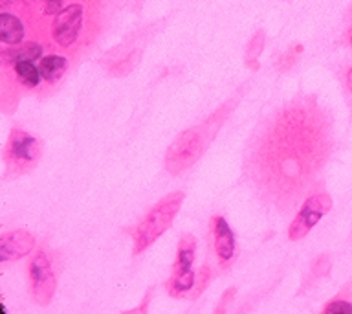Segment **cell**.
Returning a JSON list of instances; mask_svg holds the SVG:
<instances>
[{"mask_svg": "<svg viewBox=\"0 0 352 314\" xmlns=\"http://www.w3.org/2000/svg\"><path fill=\"white\" fill-rule=\"evenodd\" d=\"M148 297H151V291L147 292V296H145V300H143L142 305H140L138 308H132L131 313H145V311H147V307H148Z\"/></svg>", "mask_w": 352, "mask_h": 314, "instance_id": "23", "label": "cell"}, {"mask_svg": "<svg viewBox=\"0 0 352 314\" xmlns=\"http://www.w3.org/2000/svg\"><path fill=\"white\" fill-rule=\"evenodd\" d=\"M28 281H30L33 300L38 305H48L57 289V280L44 250H38L28 263Z\"/></svg>", "mask_w": 352, "mask_h": 314, "instance_id": "7", "label": "cell"}, {"mask_svg": "<svg viewBox=\"0 0 352 314\" xmlns=\"http://www.w3.org/2000/svg\"><path fill=\"white\" fill-rule=\"evenodd\" d=\"M332 151V120L316 98L292 99L252 142L248 175L264 202L288 213L312 186Z\"/></svg>", "mask_w": 352, "mask_h": 314, "instance_id": "1", "label": "cell"}, {"mask_svg": "<svg viewBox=\"0 0 352 314\" xmlns=\"http://www.w3.org/2000/svg\"><path fill=\"white\" fill-rule=\"evenodd\" d=\"M323 313H334V314H352V302L343 300L341 296H336L330 300L323 307Z\"/></svg>", "mask_w": 352, "mask_h": 314, "instance_id": "18", "label": "cell"}, {"mask_svg": "<svg viewBox=\"0 0 352 314\" xmlns=\"http://www.w3.org/2000/svg\"><path fill=\"white\" fill-rule=\"evenodd\" d=\"M264 43H266V39H264V32H257L252 37V41L248 43V50H246V65H248V68H253V70H257V68H258L257 57L261 55V52L264 50Z\"/></svg>", "mask_w": 352, "mask_h": 314, "instance_id": "15", "label": "cell"}, {"mask_svg": "<svg viewBox=\"0 0 352 314\" xmlns=\"http://www.w3.org/2000/svg\"><path fill=\"white\" fill-rule=\"evenodd\" d=\"M66 65L68 61L63 57V55H44L41 59V65H38V70H41V76H43V81L46 83H55L59 81L63 74L66 70Z\"/></svg>", "mask_w": 352, "mask_h": 314, "instance_id": "12", "label": "cell"}, {"mask_svg": "<svg viewBox=\"0 0 352 314\" xmlns=\"http://www.w3.org/2000/svg\"><path fill=\"white\" fill-rule=\"evenodd\" d=\"M13 70H15L19 81L26 88L38 87V83L43 81L41 70H38V66L33 65V61H19L13 65Z\"/></svg>", "mask_w": 352, "mask_h": 314, "instance_id": "14", "label": "cell"}, {"mask_svg": "<svg viewBox=\"0 0 352 314\" xmlns=\"http://www.w3.org/2000/svg\"><path fill=\"white\" fill-rule=\"evenodd\" d=\"M351 46H352V37H351Z\"/></svg>", "mask_w": 352, "mask_h": 314, "instance_id": "25", "label": "cell"}, {"mask_svg": "<svg viewBox=\"0 0 352 314\" xmlns=\"http://www.w3.org/2000/svg\"><path fill=\"white\" fill-rule=\"evenodd\" d=\"M235 294H236V289H228V291H226L224 294H222V300H220L219 307L214 308V313H217V314L226 313V308H228V305H230L231 297L235 296Z\"/></svg>", "mask_w": 352, "mask_h": 314, "instance_id": "21", "label": "cell"}, {"mask_svg": "<svg viewBox=\"0 0 352 314\" xmlns=\"http://www.w3.org/2000/svg\"><path fill=\"white\" fill-rule=\"evenodd\" d=\"M182 202H184V193L175 191L169 193L167 197H164L148 209L147 215L134 230V255L145 252L169 230L173 220L180 211Z\"/></svg>", "mask_w": 352, "mask_h": 314, "instance_id": "3", "label": "cell"}, {"mask_svg": "<svg viewBox=\"0 0 352 314\" xmlns=\"http://www.w3.org/2000/svg\"><path fill=\"white\" fill-rule=\"evenodd\" d=\"M35 247V237L26 230L8 231L0 237V261H15L32 252Z\"/></svg>", "mask_w": 352, "mask_h": 314, "instance_id": "10", "label": "cell"}, {"mask_svg": "<svg viewBox=\"0 0 352 314\" xmlns=\"http://www.w3.org/2000/svg\"><path fill=\"white\" fill-rule=\"evenodd\" d=\"M38 158H41V145L37 140L22 129H13L4 149L6 165L13 173L21 175L35 167Z\"/></svg>", "mask_w": 352, "mask_h": 314, "instance_id": "4", "label": "cell"}, {"mask_svg": "<svg viewBox=\"0 0 352 314\" xmlns=\"http://www.w3.org/2000/svg\"><path fill=\"white\" fill-rule=\"evenodd\" d=\"M24 39V26L19 17L11 13L0 15V41L4 44H19Z\"/></svg>", "mask_w": 352, "mask_h": 314, "instance_id": "11", "label": "cell"}, {"mask_svg": "<svg viewBox=\"0 0 352 314\" xmlns=\"http://www.w3.org/2000/svg\"><path fill=\"white\" fill-rule=\"evenodd\" d=\"M82 10L81 4H70L65 10H60L54 22V39L59 46H72L79 37L82 28Z\"/></svg>", "mask_w": 352, "mask_h": 314, "instance_id": "8", "label": "cell"}, {"mask_svg": "<svg viewBox=\"0 0 352 314\" xmlns=\"http://www.w3.org/2000/svg\"><path fill=\"white\" fill-rule=\"evenodd\" d=\"M60 4H63V0H44V13L46 15H57L60 11Z\"/></svg>", "mask_w": 352, "mask_h": 314, "instance_id": "22", "label": "cell"}, {"mask_svg": "<svg viewBox=\"0 0 352 314\" xmlns=\"http://www.w3.org/2000/svg\"><path fill=\"white\" fill-rule=\"evenodd\" d=\"M330 208H332V198L329 197V193L319 191L310 195L302 202L301 209L297 211L296 219L292 220L290 228H288L290 241H301L302 237H307L308 231L329 213Z\"/></svg>", "mask_w": 352, "mask_h": 314, "instance_id": "6", "label": "cell"}, {"mask_svg": "<svg viewBox=\"0 0 352 314\" xmlns=\"http://www.w3.org/2000/svg\"><path fill=\"white\" fill-rule=\"evenodd\" d=\"M301 52H302L301 44H296V46H292V48L288 50V52H286V54L279 59V63H277V70L286 72L288 68H292V65L296 63L297 57L301 55Z\"/></svg>", "mask_w": 352, "mask_h": 314, "instance_id": "19", "label": "cell"}, {"mask_svg": "<svg viewBox=\"0 0 352 314\" xmlns=\"http://www.w3.org/2000/svg\"><path fill=\"white\" fill-rule=\"evenodd\" d=\"M209 280H211V269H209L208 264H202L200 270H198L197 281H195V289H192V294H191L192 300H197V297L200 296L206 289H208Z\"/></svg>", "mask_w": 352, "mask_h": 314, "instance_id": "16", "label": "cell"}, {"mask_svg": "<svg viewBox=\"0 0 352 314\" xmlns=\"http://www.w3.org/2000/svg\"><path fill=\"white\" fill-rule=\"evenodd\" d=\"M43 55V48L35 43L22 44L19 48L4 50L2 52V61L6 65H15L19 61H35Z\"/></svg>", "mask_w": 352, "mask_h": 314, "instance_id": "13", "label": "cell"}, {"mask_svg": "<svg viewBox=\"0 0 352 314\" xmlns=\"http://www.w3.org/2000/svg\"><path fill=\"white\" fill-rule=\"evenodd\" d=\"M228 112H230V105H224L222 110H217L206 123L191 127L178 134L165 154V167L170 175H180L202 156L204 149L208 147L209 140L222 127V121L226 120Z\"/></svg>", "mask_w": 352, "mask_h": 314, "instance_id": "2", "label": "cell"}, {"mask_svg": "<svg viewBox=\"0 0 352 314\" xmlns=\"http://www.w3.org/2000/svg\"><path fill=\"white\" fill-rule=\"evenodd\" d=\"M197 252V239L192 236H184L178 244L176 263L173 266V275L167 281V292L169 296L180 297L191 289H195V272H192V261Z\"/></svg>", "mask_w": 352, "mask_h": 314, "instance_id": "5", "label": "cell"}, {"mask_svg": "<svg viewBox=\"0 0 352 314\" xmlns=\"http://www.w3.org/2000/svg\"><path fill=\"white\" fill-rule=\"evenodd\" d=\"M345 85L352 96V66H349V70H346V74H345Z\"/></svg>", "mask_w": 352, "mask_h": 314, "instance_id": "24", "label": "cell"}, {"mask_svg": "<svg viewBox=\"0 0 352 314\" xmlns=\"http://www.w3.org/2000/svg\"><path fill=\"white\" fill-rule=\"evenodd\" d=\"M211 230H213V244L219 264L222 269H228L233 263L236 253L235 236H233V231H231L230 224L226 222L224 217H220V215H214L211 219Z\"/></svg>", "mask_w": 352, "mask_h": 314, "instance_id": "9", "label": "cell"}, {"mask_svg": "<svg viewBox=\"0 0 352 314\" xmlns=\"http://www.w3.org/2000/svg\"><path fill=\"white\" fill-rule=\"evenodd\" d=\"M329 270H330L329 255H319V258L312 263L314 278H324V275H329Z\"/></svg>", "mask_w": 352, "mask_h": 314, "instance_id": "20", "label": "cell"}, {"mask_svg": "<svg viewBox=\"0 0 352 314\" xmlns=\"http://www.w3.org/2000/svg\"><path fill=\"white\" fill-rule=\"evenodd\" d=\"M140 52H134V55H126L125 59L123 61H120V63H116V66H112V68H110V72H112V74H114V76H120V77H123V76H126V74H129V72L132 70V68H134V66H136V63L138 61H140Z\"/></svg>", "mask_w": 352, "mask_h": 314, "instance_id": "17", "label": "cell"}]
</instances>
